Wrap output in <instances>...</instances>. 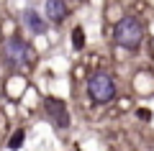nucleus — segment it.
<instances>
[{
	"mask_svg": "<svg viewBox=\"0 0 154 151\" xmlns=\"http://www.w3.org/2000/svg\"><path fill=\"white\" fill-rule=\"evenodd\" d=\"M113 38H116L118 46L128 49V51L139 49L141 41H144V26H141V21L134 18V16H123L121 21L116 23V28H113Z\"/></svg>",
	"mask_w": 154,
	"mask_h": 151,
	"instance_id": "f257e3e1",
	"label": "nucleus"
},
{
	"mask_svg": "<svg viewBox=\"0 0 154 151\" xmlns=\"http://www.w3.org/2000/svg\"><path fill=\"white\" fill-rule=\"evenodd\" d=\"M88 95L93 97L95 103H110L116 97V85H113V80H110V74L95 72L88 80Z\"/></svg>",
	"mask_w": 154,
	"mask_h": 151,
	"instance_id": "f03ea898",
	"label": "nucleus"
},
{
	"mask_svg": "<svg viewBox=\"0 0 154 151\" xmlns=\"http://www.w3.org/2000/svg\"><path fill=\"white\" fill-rule=\"evenodd\" d=\"M5 56L13 64H28L31 56H33V51L28 49L26 41H21V38H8L5 41Z\"/></svg>",
	"mask_w": 154,
	"mask_h": 151,
	"instance_id": "7ed1b4c3",
	"label": "nucleus"
},
{
	"mask_svg": "<svg viewBox=\"0 0 154 151\" xmlns=\"http://www.w3.org/2000/svg\"><path fill=\"white\" fill-rule=\"evenodd\" d=\"M44 108H46V113H49V118L54 120L59 128H67V125H69V113H67V105L62 103V100H57V97H46Z\"/></svg>",
	"mask_w": 154,
	"mask_h": 151,
	"instance_id": "20e7f679",
	"label": "nucleus"
},
{
	"mask_svg": "<svg viewBox=\"0 0 154 151\" xmlns=\"http://www.w3.org/2000/svg\"><path fill=\"white\" fill-rule=\"evenodd\" d=\"M44 16L49 18L51 23H62V21H67V16H69V8H67L64 0H46Z\"/></svg>",
	"mask_w": 154,
	"mask_h": 151,
	"instance_id": "39448f33",
	"label": "nucleus"
},
{
	"mask_svg": "<svg viewBox=\"0 0 154 151\" xmlns=\"http://www.w3.org/2000/svg\"><path fill=\"white\" fill-rule=\"evenodd\" d=\"M23 23H26V28L31 33H46V26H49V23H46V18L44 16H38L36 11H26L23 13Z\"/></svg>",
	"mask_w": 154,
	"mask_h": 151,
	"instance_id": "423d86ee",
	"label": "nucleus"
},
{
	"mask_svg": "<svg viewBox=\"0 0 154 151\" xmlns=\"http://www.w3.org/2000/svg\"><path fill=\"white\" fill-rule=\"evenodd\" d=\"M72 46H75V49H82V46H85V31H82L80 26L72 31Z\"/></svg>",
	"mask_w": 154,
	"mask_h": 151,
	"instance_id": "0eeeda50",
	"label": "nucleus"
},
{
	"mask_svg": "<svg viewBox=\"0 0 154 151\" xmlns=\"http://www.w3.org/2000/svg\"><path fill=\"white\" fill-rule=\"evenodd\" d=\"M23 138H26V133H23V131H16L8 146H11V149H21V146H23Z\"/></svg>",
	"mask_w": 154,
	"mask_h": 151,
	"instance_id": "6e6552de",
	"label": "nucleus"
}]
</instances>
